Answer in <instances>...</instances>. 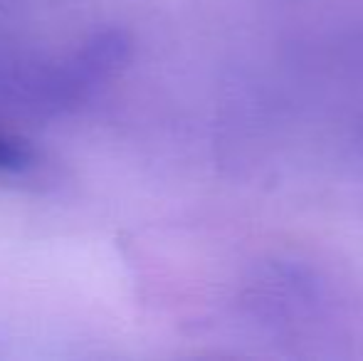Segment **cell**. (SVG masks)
<instances>
[{
    "mask_svg": "<svg viewBox=\"0 0 363 361\" xmlns=\"http://www.w3.org/2000/svg\"><path fill=\"white\" fill-rule=\"evenodd\" d=\"M33 161V151L25 141L0 131V171H23Z\"/></svg>",
    "mask_w": 363,
    "mask_h": 361,
    "instance_id": "cell-1",
    "label": "cell"
}]
</instances>
